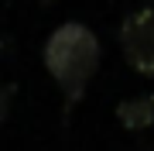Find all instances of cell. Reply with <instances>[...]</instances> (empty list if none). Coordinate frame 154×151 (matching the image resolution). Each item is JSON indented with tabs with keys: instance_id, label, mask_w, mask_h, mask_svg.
I'll return each instance as SVG.
<instances>
[{
	"instance_id": "1",
	"label": "cell",
	"mask_w": 154,
	"mask_h": 151,
	"mask_svg": "<svg viewBox=\"0 0 154 151\" xmlns=\"http://www.w3.org/2000/svg\"><path fill=\"white\" fill-rule=\"evenodd\" d=\"M45 69L69 103H79L93 72L99 69V38L86 24H58L45 41Z\"/></svg>"
},
{
	"instance_id": "2",
	"label": "cell",
	"mask_w": 154,
	"mask_h": 151,
	"mask_svg": "<svg viewBox=\"0 0 154 151\" xmlns=\"http://www.w3.org/2000/svg\"><path fill=\"white\" fill-rule=\"evenodd\" d=\"M120 48L140 76H154V7L134 11L120 24Z\"/></svg>"
},
{
	"instance_id": "3",
	"label": "cell",
	"mask_w": 154,
	"mask_h": 151,
	"mask_svg": "<svg viewBox=\"0 0 154 151\" xmlns=\"http://www.w3.org/2000/svg\"><path fill=\"white\" fill-rule=\"evenodd\" d=\"M116 117L127 131H144L154 124V96H134L116 106Z\"/></svg>"
},
{
	"instance_id": "4",
	"label": "cell",
	"mask_w": 154,
	"mask_h": 151,
	"mask_svg": "<svg viewBox=\"0 0 154 151\" xmlns=\"http://www.w3.org/2000/svg\"><path fill=\"white\" fill-rule=\"evenodd\" d=\"M7 103H11V90H0V124L7 117Z\"/></svg>"
},
{
	"instance_id": "5",
	"label": "cell",
	"mask_w": 154,
	"mask_h": 151,
	"mask_svg": "<svg viewBox=\"0 0 154 151\" xmlns=\"http://www.w3.org/2000/svg\"><path fill=\"white\" fill-rule=\"evenodd\" d=\"M45 4H55V0H45Z\"/></svg>"
}]
</instances>
